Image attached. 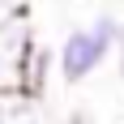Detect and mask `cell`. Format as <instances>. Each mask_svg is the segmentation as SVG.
<instances>
[{
	"instance_id": "1",
	"label": "cell",
	"mask_w": 124,
	"mask_h": 124,
	"mask_svg": "<svg viewBox=\"0 0 124 124\" xmlns=\"http://www.w3.org/2000/svg\"><path fill=\"white\" fill-rule=\"evenodd\" d=\"M124 34V22L116 13H99L90 26H73L60 43V77L69 86H81L99 73L107 56H116V43Z\"/></svg>"
},
{
	"instance_id": "2",
	"label": "cell",
	"mask_w": 124,
	"mask_h": 124,
	"mask_svg": "<svg viewBox=\"0 0 124 124\" xmlns=\"http://www.w3.org/2000/svg\"><path fill=\"white\" fill-rule=\"evenodd\" d=\"M34 43L39 39H34V26H30L26 13L0 26V94L22 90V73H26V60H30Z\"/></svg>"
},
{
	"instance_id": "3",
	"label": "cell",
	"mask_w": 124,
	"mask_h": 124,
	"mask_svg": "<svg viewBox=\"0 0 124 124\" xmlns=\"http://www.w3.org/2000/svg\"><path fill=\"white\" fill-rule=\"evenodd\" d=\"M0 124H39V99L26 90L0 94Z\"/></svg>"
},
{
	"instance_id": "4",
	"label": "cell",
	"mask_w": 124,
	"mask_h": 124,
	"mask_svg": "<svg viewBox=\"0 0 124 124\" xmlns=\"http://www.w3.org/2000/svg\"><path fill=\"white\" fill-rule=\"evenodd\" d=\"M47 77H51V51L43 43H34L30 60H26V73H22V90L34 94V99H43L47 94Z\"/></svg>"
},
{
	"instance_id": "5",
	"label": "cell",
	"mask_w": 124,
	"mask_h": 124,
	"mask_svg": "<svg viewBox=\"0 0 124 124\" xmlns=\"http://www.w3.org/2000/svg\"><path fill=\"white\" fill-rule=\"evenodd\" d=\"M26 13V0H0V26L13 22V17H22Z\"/></svg>"
},
{
	"instance_id": "6",
	"label": "cell",
	"mask_w": 124,
	"mask_h": 124,
	"mask_svg": "<svg viewBox=\"0 0 124 124\" xmlns=\"http://www.w3.org/2000/svg\"><path fill=\"white\" fill-rule=\"evenodd\" d=\"M60 124H94V116H90V111H86V107H73V111L64 116V120H60Z\"/></svg>"
},
{
	"instance_id": "7",
	"label": "cell",
	"mask_w": 124,
	"mask_h": 124,
	"mask_svg": "<svg viewBox=\"0 0 124 124\" xmlns=\"http://www.w3.org/2000/svg\"><path fill=\"white\" fill-rule=\"evenodd\" d=\"M116 73H120V86H124V34H120V43H116Z\"/></svg>"
}]
</instances>
